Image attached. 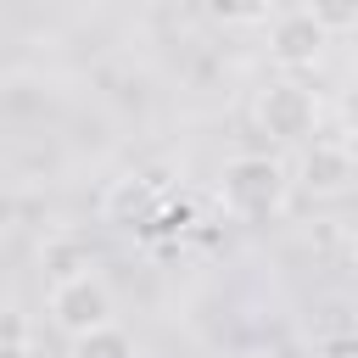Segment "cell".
<instances>
[{
  "mask_svg": "<svg viewBox=\"0 0 358 358\" xmlns=\"http://www.w3.org/2000/svg\"><path fill=\"white\" fill-rule=\"evenodd\" d=\"M218 201L229 218L241 224H257V218H274L285 213L291 201V168L268 151H235L224 168H218Z\"/></svg>",
  "mask_w": 358,
  "mask_h": 358,
  "instance_id": "cell-1",
  "label": "cell"
},
{
  "mask_svg": "<svg viewBox=\"0 0 358 358\" xmlns=\"http://www.w3.org/2000/svg\"><path fill=\"white\" fill-rule=\"evenodd\" d=\"M45 313H50V324H56L67 341H78V336H90V330H101V324H117V319H112V313H117L112 285H106L95 268L62 274V280L50 285V296H45Z\"/></svg>",
  "mask_w": 358,
  "mask_h": 358,
  "instance_id": "cell-2",
  "label": "cell"
},
{
  "mask_svg": "<svg viewBox=\"0 0 358 358\" xmlns=\"http://www.w3.org/2000/svg\"><path fill=\"white\" fill-rule=\"evenodd\" d=\"M263 45H268V62L285 67V78H296V73H308V67L324 62L330 28L313 17V6H280L263 22Z\"/></svg>",
  "mask_w": 358,
  "mask_h": 358,
  "instance_id": "cell-3",
  "label": "cell"
},
{
  "mask_svg": "<svg viewBox=\"0 0 358 358\" xmlns=\"http://www.w3.org/2000/svg\"><path fill=\"white\" fill-rule=\"evenodd\" d=\"M252 117L268 140L280 145H302L313 129H319V95L302 84V78H268L252 101Z\"/></svg>",
  "mask_w": 358,
  "mask_h": 358,
  "instance_id": "cell-4",
  "label": "cell"
},
{
  "mask_svg": "<svg viewBox=\"0 0 358 358\" xmlns=\"http://www.w3.org/2000/svg\"><path fill=\"white\" fill-rule=\"evenodd\" d=\"M352 179H358V151L347 140H313L302 151L291 185H302L308 196H341V190H352Z\"/></svg>",
  "mask_w": 358,
  "mask_h": 358,
  "instance_id": "cell-5",
  "label": "cell"
},
{
  "mask_svg": "<svg viewBox=\"0 0 358 358\" xmlns=\"http://www.w3.org/2000/svg\"><path fill=\"white\" fill-rule=\"evenodd\" d=\"M151 207H157V185L151 179H140V173L112 179V190H106V218L112 224H145Z\"/></svg>",
  "mask_w": 358,
  "mask_h": 358,
  "instance_id": "cell-6",
  "label": "cell"
},
{
  "mask_svg": "<svg viewBox=\"0 0 358 358\" xmlns=\"http://www.w3.org/2000/svg\"><path fill=\"white\" fill-rule=\"evenodd\" d=\"M67 358H140V347H134V336L123 324H101L90 336H78L67 347Z\"/></svg>",
  "mask_w": 358,
  "mask_h": 358,
  "instance_id": "cell-7",
  "label": "cell"
},
{
  "mask_svg": "<svg viewBox=\"0 0 358 358\" xmlns=\"http://www.w3.org/2000/svg\"><path fill=\"white\" fill-rule=\"evenodd\" d=\"M218 22H268V6H213Z\"/></svg>",
  "mask_w": 358,
  "mask_h": 358,
  "instance_id": "cell-8",
  "label": "cell"
},
{
  "mask_svg": "<svg viewBox=\"0 0 358 358\" xmlns=\"http://www.w3.org/2000/svg\"><path fill=\"white\" fill-rule=\"evenodd\" d=\"M341 129H347V145L358 140V78L341 90Z\"/></svg>",
  "mask_w": 358,
  "mask_h": 358,
  "instance_id": "cell-9",
  "label": "cell"
},
{
  "mask_svg": "<svg viewBox=\"0 0 358 358\" xmlns=\"http://www.w3.org/2000/svg\"><path fill=\"white\" fill-rule=\"evenodd\" d=\"M352 252H358V235H352Z\"/></svg>",
  "mask_w": 358,
  "mask_h": 358,
  "instance_id": "cell-10",
  "label": "cell"
},
{
  "mask_svg": "<svg viewBox=\"0 0 358 358\" xmlns=\"http://www.w3.org/2000/svg\"><path fill=\"white\" fill-rule=\"evenodd\" d=\"M352 34H358V28H352Z\"/></svg>",
  "mask_w": 358,
  "mask_h": 358,
  "instance_id": "cell-11",
  "label": "cell"
}]
</instances>
